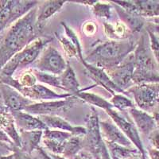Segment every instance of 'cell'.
Returning a JSON list of instances; mask_svg holds the SVG:
<instances>
[{
  "label": "cell",
  "mask_w": 159,
  "mask_h": 159,
  "mask_svg": "<svg viewBox=\"0 0 159 159\" xmlns=\"http://www.w3.org/2000/svg\"><path fill=\"white\" fill-rule=\"evenodd\" d=\"M37 14L38 8L34 7L0 34V72L13 57L41 37Z\"/></svg>",
  "instance_id": "obj_1"
},
{
  "label": "cell",
  "mask_w": 159,
  "mask_h": 159,
  "mask_svg": "<svg viewBox=\"0 0 159 159\" xmlns=\"http://www.w3.org/2000/svg\"><path fill=\"white\" fill-rule=\"evenodd\" d=\"M136 45L137 42L130 39L109 40L95 47L84 60L91 65L106 70L121 65L134 52Z\"/></svg>",
  "instance_id": "obj_2"
},
{
  "label": "cell",
  "mask_w": 159,
  "mask_h": 159,
  "mask_svg": "<svg viewBox=\"0 0 159 159\" xmlns=\"http://www.w3.org/2000/svg\"><path fill=\"white\" fill-rule=\"evenodd\" d=\"M86 130L87 133L83 136L84 149L94 159H112L102 136L98 113L93 107L86 118Z\"/></svg>",
  "instance_id": "obj_3"
},
{
  "label": "cell",
  "mask_w": 159,
  "mask_h": 159,
  "mask_svg": "<svg viewBox=\"0 0 159 159\" xmlns=\"http://www.w3.org/2000/svg\"><path fill=\"white\" fill-rule=\"evenodd\" d=\"M50 38L39 37L13 57L2 69L0 76H12L16 70L36 61L42 51L50 43Z\"/></svg>",
  "instance_id": "obj_4"
},
{
  "label": "cell",
  "mask_w": 159,
  "mask_h": 159,
  "mask_svg": "<svg viewBox=\"0 0 159 159\" xmlns=\"http://www.w3.org/2000/svg\"><path fill=\"white\" fill-rule=\"evenodd\" d=\"M0 83L10 85L18 90L22 96L31 99L33 101H50V100L66 99V98L72 96L69 93L58 94L56 92L51 90L45 85L38 84H36L31 87H22L18 83V80H15L12 76H0Z\"/></svg>",
  "instance_id": "obj_5"
},
{
  "label": "cell",
  "mask_w": 159,
  "mask_h": 159,
  "mask_svg": "<svg viewBox=\"0 0 159 159\" xmlns=\"http://www.w3.org/2000/svg\"><path fill=\"white\" fill-rule=\"evenodd\" d=\"M38 2V1H0V34L36 7Z\"/></svg>",
  "instance_id": "obj_6"
},
{
  "label": "cell",
  "mask_w": 159,
  "mask_h": 159,
  "mask_svg": "<svg viewBox=\"0 0 159 159\" xmlns=\"http://www.w3.org/2000/svg\"><path fill=\"white\" fill-rule=\"evenodd\" d=\"M67 64L54 46L48 45L33 65L34 69L41 72L61 76L67 67Z\"/></svg>",
  "instance_id": "obj_7"
},
{
  "label": "cell",
  "mask_w": 159,
  "mask_h": 159,
  "mask_svg": "<svg viewBox=\"0 0 159 159\" xmlns=\"http://www.w3.org/2000/svg\"><path fill=\"white\" fill-rule=\"evenodd\" d=\"M127 92L134 97L138 107L145 111H149L159 105V83L133 85Z\"/></svg>",
  "instance_id": "obj_8"
},
{
  "label": "cell",
  "mask_w": 159,
  "mask_h": 159,
  "mask_svg": "<svg viewBox=\"0 0 159 159\" xmlns=\"http://www.w3.org/2000/svg\"><path fill=\"white\" fill-rule=\"evenodd\" d=\"M78 100L80 99L76 96H72L66 99L34 103L28 106L24 111L34 116H58L74 107Z\"/></svg>",
  "instance_id": "obj_9"
},
{
  "label": "cell",
  "mask_w": 159,
  "mask_h": 159,
  "mask_svg": "<svg viewBox=\"0 0 159 159\" xmlns=\"http://www.w3.org/2000/svg\"><path fill=\"white\" fill-rule=\"evenodd\" d=\"M106 112L112 121L116 123V126L123 131V134L127 136V139L136 147V149L139 150L143 157L145 159H147V151L145 150L143 141L139 134V131L134 123L128 120L127 118L125 117L123 115L121 114V112L116 110V108L109 109L106 111Z\"/></svg>",
  "instance_id": "obj_10"
},
{
  "label": "cell",
  "mask_w": 159,
  "mask_h": 159,
  "mask_svg": "<svg viewBox=\"0 0 159 159\" xmlns=\"http://www.w3.org/2000/svg\"><path fill=\"white\" fill-rule=\"evenodd\" d=\"M132 60L135 69L159 70L150 49L147 33L142 35L137 42L135 49L132 52Z\"/></svg>",
  "instance_id": "obj_11"
},
{
  "label": "cell",
  "mask_w": 159,
  "mask_h": 159,
  "mask_svg": "<svg viewBox=\"0 0 159 159\" xmlns=\"http://www.w3.org/2000/svg\"><path fill=\"white\" fill-rule=\"evenodd\" d=\"M0 92L4 105L11 112L25 111L28 106L34 103V101L25 97L18 90L6 84L0 83Z\"/></svg>",
  "instance_id": "obj_12"
},
{
  "label": "cell",
  "mask_w": 159,
  "mask_h": 159,
  "mask_svg": "<svg viewBox=\"0 0 159 159\" xmlns=\"http://www.w3.org/2000/svg\"><path fill=\"white\" fill-rule=\"evenodd\" d=\"M125 61L121 65L106 69L105 71L118 87L127 92V89H130V83L132 82V76L135 67L132 60V53L129 56L128 61L126 62Z\"/></svg>",
  "instance_id": "obj_13"
},
{
  "label": "cell",
  "mask_w": 159,
  "mask_h": 159,
  "mask_svg": "<svg viewBox=\"0 0 159 159\" xmlns=\"http://www.w3.org/2000/svg\"><path fill=\"white\" fill-rule=\"evenodd\" d=\"M80 62L83 64L89 75L92 78V80L95 81L96 84L103 87L105 90H107L112 96H114L116 93H122V94L124 95L127 94V92L119 87H118L117 85L112 81L110 76L107 75L104 69L88 63V62L85 61L84 59L82 60Z\"/></svg>",
  "instance_id": "obj_14"
},
{
  "label": "cell",
  "mask_w": 159,
  "mask_h": 159,
  "mask_svg": "<svg viewBox=\"0 0 159 159\" xmlns=\"http://www.w3.org/2000/svg\"><path fill=\"white\" fill-rule=\"evenodd\" d=\"M15 119V124L18 132L34 131V130H45L47 127L42 121L39 116H34L30 113L22 111L11 112Z\"/></svg>",
  "instance_id": "obj_15"
},
{
  "label": "cell",
  "mask_w": 159,
  "mask_h": 159,
  "mask_svg": "<svg viewBox=\"0 0 159 159\" xmlns=\"http://www.w3.org/2000/svg\"><path fill=\"white\" fill-rule=\"evenodd\" d=\"M100 130L105 141L116 143L123 147H130L132 145L131 142L127 138L120 129L116 126L111 119L99 121Z\"/></svg>",
  "instance_id": "obj_16"
},
{
  "label": "cell",
  "mask_w": 159,
  "mask_h": 159,
  "mask_svg": "<svg viewBox=\"0 0 159 159\" xmlns=\"http://www.w3.org/2000/svg\"><path fill=\"white\" fill-rule=\"evenodd\" d=\"M39 117L48 129L69 132L76 136H84L87 133L86 127L72 126L69 122L58 116H40Z\"/></svg>",
  "instance_id": "obj_17"
},
{
  "label": "cell",
  "mask_w": 159,
  "mask_h": 159,
  "mask_svg": "<svg viewBox=\"0 0 159 159\" xmlns=\"http://www.w3.org/2000/svg\"><path fill=\"white\" fill-rule=\"evenodd\" d=\"M128 112L139 133L143 135L148 136L152 131L157 129V125L154 117L148 112L136 107L129 109Z\"/></svg>",
  "instance_id": "obj_18"
},
{
  "label": "cell",
  "mask_w": 159,
  "mask_h": 159,
  "mask_svg": "<svg viewBox=\"0 0 159 159\" xmlns=\"http://www.w3.org/2000/svg\"><path fill=\"white\" fill-rule=\"evenodd\" d=\"M0 128L12 140L17 148H21V137L15 119L8 109H0Z\"/></svg>",
  "instance_id": "obj_19"
},
{
  "label": "cell",
  "mask_w": 159,
  "mask_h": 159,
  "mask_svg": "<svg viewBox=\"0 0 159 159\" xmlns=\"http://www.w3.org/2000/svg\"><path fill=\"white\" fill-rule=\"evenodd\" d=\"M65 2H66L65 1H61V0L47 1L40 7L39 10H38L36 20V25L40 30L42 31L43 30L45 21L57 13L65 5Z\"/></svg>",
  "instance_id": "obj_20"
},
{
  "label": "cell",
  "mask_w": 159,
  "mask_h": 159,
  "mask_svg": "<svg viewBox=\"0 0 159 159\" xmlns=\"http://www.w3.org/2000/svg\"><path fill=\"white\" fill-rule=\"evenodd\" d=\"M112 4L114 6V8L117 12L118 15L120 18V21H122L125 25H127L130 32L133 33V34L139 33L143 30L145 23L143 18L139 16V15L127 12L116 4Z\"/></svg>",
  "instance_id": "obj_21"
},
{
  "label": "cell",
  "mask_w": 159,
  "mask_h": 159,
  "mask_svg": "<svg viewBox=\"0 0 159 159\" xmlns=\"http://www.w3.org/2000/svg\"><path fill=\"white\" fill-rule=\"evenodd\" d=\"M21 137V148L24 153L30 154L34 150L39 147V144L43 136V130L19 132Z\"/></svg>",
  "instance_id": "obj_22"
},
{
  "label": "cell",
  "mask_w": 159,
  "mask_h": 159,
  "mask_svg": "<svg viewBox=\"0 0 159 159\" xmlns=\"http://www.w3.org/2000/svg\"><path fill=\"white\" fill-rule=\"evenodd\" d=\"M60 79H61V84L63 88V90L66 92V93L76 96L78 92H80V84L76 78V73L69 62H68L67 67L63 73L60 76Z\"/></svg>",
  "instance_id": "obj_23"
},
{
  "label": "cell",
  "mask_w": 159,
  "mask_h": 159,
  "mask_svg": "<svg viewBox=\"0 0 159 159\" xmlns=\"http://www.w3.org/2000/svg\"><path fill=\"white\" fill-rule=\"evenodd\" d=\"M104 32L107 38L112 41H123V40L128 39V34L130 32L127 26L123 23L122 21L111 23V22H105Z\"/></svg>",
  "instance_id": "obj_24"
},
{
  "label": "cell",
  "mask_w": 159,
  "mask_h": 159,
  "mask_svg": "<svg viewBox=\"0 0 159 159\" xmlns=\"http://www.w3.org/2000/svg\"><path fill=\"white\" fill-rule=\"evenodd\" d=\"M136 14L142 18H154L159 17V2L152 0L134 1Z\"/></svg>",
  "instance_id": "obj_25"
},
{
  "label": "cell",
  "mask_w": 159,
  "mask_h": 159,
  "mask_svg": "<svg viewBox=\"0 0 159 159\" xmlns=\"http://www.w3.org/2000/svg\"><path fill=\"white\" fill-rule=\"evenodd\" d=\"M132 83L134 85L159 83V70H147L134 68Z\"/></svg>",
  "instance_id": "obj_26"
},
{
  "label": "cell",
  "mask_w": 159,
  "mask_h": 159,
  "mask_svg": "<svg viewBox=\"0 0 159 159\" xmlns=\"http://www.w3.org/2000/svg\"><path fill=\"white\" fill-rule=\"evenodd\" d=\"M105 141V140H104ZM109 152L111 156L120 159H130L138 156H143L137 149H130V147H123L116 143L105 141ZM144 158V157H143Z\"/></svg>",
  "instance_id": "obj_27"
},
{
  "label": "cell",
  "mask_w": 159,
  "mask_h": 159,
  "mask_svg": "<svg viewBox=\"0 0 159 159\" xmlns=\"http://www.w3.org/2000/svg\"><path fill=\"white\" fill-rule=\"evenodd\" d=\"M76 96L79 98L80 100H83L89 104L93 105L99 108L103 109L105 111L109 109L114 108L113 105L111 103L110 101H107L104 98L94 94V93H92V92H86L84 90H80V92H78L76 95Z\"/></svg>",
  "instance_id": "obj_28"
},
{
  "label": "cell",
  "mask_w": 159,
  "mask_h": 159,
  "mask_svg": "<svg viewBox=\"0 0 159 159\" xmlns=\"http://www.w3.org/2000/svg\"><path fill=\"white\" fill-rule=\"evenodd\" d=\"M84 149L83 146V136L73 135L69 139H67L64 143V157H73L76 154H79Z\"/></svg>",
  "instance_id": "obj_29"
},
{
  "label": "cell",
  "mask_w": 159,
  "mask_h": 159,
  "mask_svg": "<svg viewBox=\"0 0 159 159\" xmlns=\"http://www.w3.org/2000/svg\"><path fill=\"white\" fill-rule=\"evenodd\" d=\"M32 71L34 76H36L37 80L41 83L63 90V88H62L61 84L60 76L51 74V73H48V72H41V71L35 69H32Z\"/></svg>",
  "instance_id": "obj_30"
},
{
  "label": "cell",
  "mask_w": 159,
  "mask_h": 159,
  "mask_svg": "<svg viewBox=\"0 0 159 159\" xmlns=\"http://www.w3.org/2000/svg\"><path fill=\"white\" fill-rule=\"evenodd\" d=\"M110 102L113 105L114 108L119 111L135 107V103H133L131 99L126 96V95L122 93H116L114 96H112Z\"/></svg>",
  "instance_id": "obj_31"
},
{
  "label": "cell",
  "mask_w": 159,
  "mask_h": 159,
  "mask_svg": "<svg viewBox=\"0 0 159 159\" xmlns=\"http://www.w3.org/2000/svg\"><path fill=\"white\" fill-rule=\"evenodd\" d=\"M57 38L59 41L60 44L61 45L62 48H63L64 51L65 52L66 55L69 57H74L79 60V53H78V50L76 49V45L72 43V42L69 39L68 37L63 36V35H60L57 33H55Z\"/></svg>",
  "instance_id": "obj_32"
},
{
  "label": "cell",
  "mask_w": 159,
  "mask_h": 159,
  "mask_svg": "<svg viewBox=\"0 0 159 159\" xmlns=\"http://www.w3.org/2000/svg\"><path fill=\"white\" fill-rule=\"evenodd\" d=\"M112 10H113V7L111 4L107 3V2L97 1L92 6V12L96 17L107 20H110L111 18Z\"/></svg>",
  "instance_id": "obj_33"
},
{
  "label": "cell",
  "mask_w": 159,
  "mask_h": 159,
  "mask_svg": "<svg viewBox=\"0 0 159 159\" xmlns=\"http://www.w3.org/2000/svg\"><path fill=\"white\" fill-rule=\"evenodd\" d=\"M147 33L148 34L149 40H150V45L152 53L159 69V32L156 31L155 30L148 28L147 30Z\"/></svg>",
  "instance_id": "obj_34"
},
{
  "label": "cell",
  "mask_w": 159,
  "mask_h": 159,
  "mask_svg": "<svg viewBox=\"0 0 159 159\" xmlns=\"http://www.w3.org/2000/svg\"><path fill=\"white\" fill-rule=\"evenodd\" d=\"M72 136H73V134L69 133V132L52 130V129H46L43 131L42 139H53V140L61 142V143H65L67 139H69Z\"/></svg>",
  "instance_id": "obj_35"
},
{
  "label": "cell",
  "mask_w": 159,
  "mask_h": 159,
  "mask_svg": "<svg viewBox=\"0 0 159 159\" xmlns=\"http://www.w3.org/2000/svg\"><path fill=\"white\" fill-rule=\"evenodd\" d=\"M61 25L63 26L64 30H65V34H66V37L69 38L72 42V43L76 45V49L78 50V53H79V60L80 61H81L82 60H84L83 57V52H82V46L80 45V40L78 38V36L76 35V33L74 32V30L70 28L67 24L65 22H61Z\"/></svg>",
  "instance_id": "obj_36"
},
{
  "label": "cell",
  "mask_w": 159,
  "mask_h": 159,
  "mask_svg": "<svg viewBox=\"0 0 159 159\" xmlns=\"http://www.w3.org/2000/svg\"><path fill=\"white\" fill-rule=\"evenodd\" d=\"M42 142L46 149L52 152L51 154H57V155L63 154L64 143H61V142L56 141L53 139H42Z\"/></svg>",
  "instance_id": "obj_37"
},
{
  "label": "cell",
  "mask_w": 159,
  "mask_h": 159,
  "mask_svg": "<svg viewBox=\"0 0 159 159\" xmlns=\"http://www.w3.org/2000/svg\"><path fill=\"white\" fill-rule=\"evenodd\" d=\"M37 78L34 76V72H33L32 69H30V70L26 71L22 75V76L20 77L19 80H18L19 84L22 86V87L28 88L31 87V86H34V84H36L37 83Z\"/></svg>",
  "instance_id": "obj_38"
},
{
  "label": "cell",
  "mask_w": 159,
  "mask_h": 159,
  "mask_svg": "<svg viewBox=\"0 0 159 159\" xmlns=\"http://www.w3.org/2000/svg\"><path fill=\"white\" fill-rule=\"evenodd\" d=\"M15 149H16V147L15 145L0 142V157L11 155L15 153Z\"/></svg>",
  "instance_id": "obj_39"
},
{
  "label": "cell",
  "mask_w": 159,
  "mask_h": 159,
  "mask_svg": "<svg viewBox=\"0 0 159 159\" xmlns=\"http://www.w3.org/2000/svg\"><path fill=\"white\" fill-rule=\"evenodd\" d=\"M82 30L86 36H92L97 31V25L92 21H88L84 23Z\"/></svg>",
  "instance_id": "obj_40"
},
{
  "label": "cell",
  "mask_w": 159,
  "mask_h": 159,
  "mask_svg": "<svg viewBox=\"0 0 159 159\" xmlns=\"http://www.w3.org/2000/svg\"><path fill=\"white\" fill-rule=\"evenodd\" d=\"M147 137H148L149 141L153 146V148L159 150V129H155Z\"/></svg>",
  "instance_id": "obj_41"
},
{
  "label": "cell",
  "mask_w": 159,
  "mask_h": 159,
  "mask_svg": "<svg viewBox=\"0 0 159 159\" xmlns=\"http://www.w3.org/2000/svg\"><path fill=\"white\" fill-rule=\"evenodd\" d=\"M92 157L89 153H88L86 150L84 151H80L79 154H76V156H74L73 157H72L71 159H92Z\"/></svg>",
  "instance_id": "obj_42"
},
{
  "label": "cell",
  "mask_w": 159,
  "mask_h": 159,
  "mask_svg": "<svg viewBox=\"0 0 159 159\" xmlns=\"http://www.w3.org/2000/svg\"><path fill=\"white\" fill-rule=\"evenodd\" d=\"M37 150H38V154H39L40 156V159H53L51 157L50 154H48L47 152L45 151V150H44L43 148H42V147H39L37 149Z\"/></svg>",
  "instance_id": "obj_43"
},
{
  "label": "cell",
  "mask_w": 159,
  "mask_h": 159,
  "mask_svg": "<svg viewBox=\"0 0 159 159\" xmlns=\"http://www.w3.org/2000/svg\"><path fill=\"white\" fill-rule=\"evenodd\" d=\"M0 142H4V143H10V144L15 145L12 142V140L7 135V134L1 128H0Z\"/></svg>",
  "instance_id": "obj_44"
},
{
  "label": "cell",
  "mask_w": 159,
  "mask_h": 159,
  "mask_svg": "<svg viewBox=\"0 0 159 159\" xmlns=\"http://www.w3.org/2000/svg\"><path fill=\"white\" fill-rule=\"evenodd\" d=\"M148 155L150 159H159V150L154 148H150L148 150Z\"/></svg>",
  "instance_id": "obj_45"
},
{
  "label": "cell",
  "mask_w": 159,
  "mask_h": 159,
  "mask_svg": "<svg viewBox=\"0 0 159 159\" xmlns=\"http://www.w3.org/2000/svg\"><path fill=\"white\" fill-rule=\"evenodd\" d=\"M73 2H76V3L83 4V5H88V6H93L96 3L97 1L96 0H89V1H81V0H77V1H72Z\"/></svg>",
  "instance_id": "obj_46"
},
{
  "label": "cell",
  "mask_w": 159,
  "mask_h": 159,
  "mask_svg": "<svg viewBox=\"0 0 159 159\" xmlns=\"http://www.w3.org/2000/svg\"><path fill=\"white\" fill-rule=\"evenodd\" d=\"M154 120H155L156 125H157V128L159 129V112H154L153 114Z\"/></svg>",
  "instance_id": "obj_47"
},
{
  "label": "cell",
  "mask_w": 159,
  "mask_h": 159,
  "mask_svg": "<svg viewBox=\"0 0 159 159\" xmlns=\"http://www.w3.org/2000/svg\"><path fill=\"white\" fill-rule=\"evenodd\" d=\"M51 155V157L53 159H66L65 157H64L61 155H57V154H49Z\"/></svg>",
  "instance_id": "obj_48"
},
{
  "label": "cell",
  "mask_w": 159,
  "mask_h": 159,
  "mask_svg": "<svg viewBox=\"0 0 159 159\" xmlns=\"http://www.w3.org/2000/svg\"><path fill=\"white\" fill-rule=\"evenodd\" d=\"M150 21H151L153 23L156 24V25H157V26H159V17L158 18H151L150 19Z\"/></svg>",
  "instance_id": "obj_49"
},
{
  "label": "cell",
  "mask_w": 159,
  "mask_h": 159,
  "mask_svg": "<svg viewBox=\"0 0 159 159\" xmlns=\"http://www.w3.org/2000/svg\"><path fill=\"white\" fill-rule=\"evenodd\" d=\"M130 159H145V158H143V156H138V157H133V158H130Z\"/></svg>",
  "instance_id": "obj_50"
},
{
  "label": "cell",
  "mask_w": 159,
  "mask_h": 159,
  "mask_svg": "<svg viewBox=\"0 0 159 159\" xmlns=\"http://www.w3.org/2000/svg\"><path fill=\"white\" fill-rule=\"evenodd\" d=\"M111 158L112 159H120V158H118V157H114V156H111Z\"/></svg>",
  "instance_id": "obj_51"
},
{
  "label": "cell",
  "mask_w": 159,
  "mask_h": 159,
  "mask_svg": "<svg viewBox=\"0 0 159 159\" xmlns=\"http://www.w3.org/2000/svg\"><path fill=\"white\" fill-rule=\"evenodd\" d=\"M156 31H157V30H156ZM158 32H159V31H158Z\"/></svg>",
  "instance_id": "obj_52"
}]
</instances>
